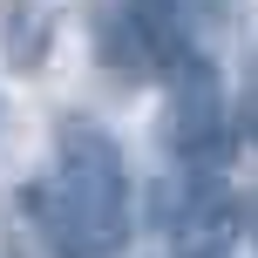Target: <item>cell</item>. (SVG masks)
Instances as JSON below:
<instances>
[{
  "label": "cell",
  "instance_id": "7a4b0ae2",
  "mask_svg": "<svg viewBox=\"0 0 258 258\" xmlns=\"http://www.w3.org/2000/svg\"><path fill=\"white\" fill-rule=\"evenodd\" d=\"M224 89H218V68L211 61H183L177 82H170V109H163V150L177 163L204 170L224 156Z\"/></svg>",
  "mask_w": 258,
  "mask_h": 258
},
{
  "label": "cell",
  "instance_id": "277c9868",
  "mask_svg": "<svg viewBox=\"0 0 258 258\" xmlns=\"http://www.w3.org/2000/svg\"><path fill=\"white\" fill-rule=\"evenodd\" d=\"M251 136H258V95H251Z\"/></svg>",
  "mask_w": 258,
  "mask_h": 258
},
{
  "label": "cell",
  "instance_id": "6da1fadb",
  "mask_svg": "<svg viewBox=\"0 0 258 258\" xmlns=\"http://www.w3.org/2000/svg\"><path fill=\"white\" fill-rule=\"evenodd\" d=\"M34 224L61 258H116L129 245V170L122 150L89 122H61L48 183L27 190Z\"/></svg>",
  "mask_w": 258,
  "mask_h": 258
},
{
  "label": "cell",
  "instance_id": "3957f363",
  "mask_svg": "<svg viewBox=\"0 0 258 258\" xmlns=\"http://www.w3.org/2000/svg\"><path fill=\"white\" fill-rule=\"evenodd\" d=\"M163 224H170L177 258H231V245H238V204L224 190H204V177L183 183V204H170Z\"/></svg>",
  "mask_w": 258,
  "mask_h": 258
}]
</instances>
